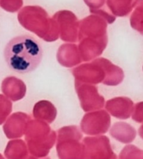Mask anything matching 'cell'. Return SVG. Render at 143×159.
<instances>
[{
  "instance_id": "2",
  "label": "cell",
  "mask_w": 143,
  "mask_h": 159,
  "mask_svg": "<svg viewBox=\"0 0 143 159\" xmlns=\"http://www.w3.org/2000/svg\"><path fill=\"white\" fill-rule=\"evenodd\" d=\"M142 136H143V135H142ZM142 138H143V137H142Z\"/></svg>"
},
{
  "instance_id": "1",
  "label": "cell",
  "mask_w": 143,
  "mask_h": 159,
  "mask_svg": "<svg viewBox=\"0 0 143 159\" xmlns=\"http://www.w3.org/2000/svg\"><path fill=\"white\" fill-rule=\"evenodd\" d=\"M4 59L8 66L18 73L33 71L43 57L41 45L32 36L21 35L13 38L6 45Z\"/></svg>"
}]
</instances>
